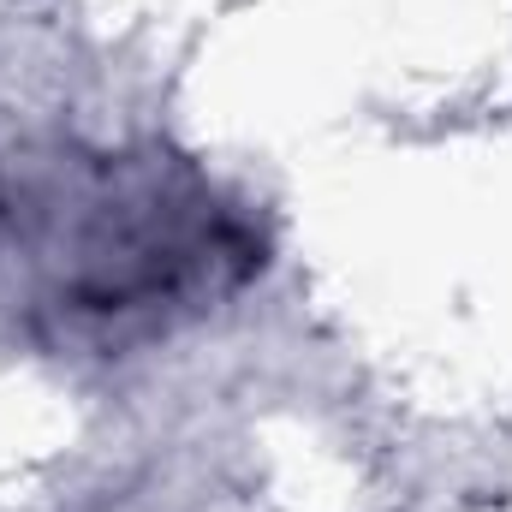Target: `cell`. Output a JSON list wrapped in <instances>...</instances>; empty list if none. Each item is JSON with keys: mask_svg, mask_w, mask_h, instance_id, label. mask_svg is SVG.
<instances>
[{"mask_svg": "<svg viewBox=\"0 0 512 512\" xmlns=\"http://www.w3.org/2000/svg\"><path fill=\"white\" fill-rule=\"evenodd\" d=\"M42 256L54 304L84 322L191 304L197 292L239 286L262 262L215 185L173 155L90 161L66 203H54Z\"/></svg>", "mask_w": 512, "mask_h": 512, "instance_id": "6da1fadb", "label": "cell"}, {"mask_svg": "<svg viewBox=\"0 0 512 512\" xmlns=\"http://www.w3.org/2000/svg\"><path fill=\"white\" fill-rule=\"evenodd\" d=\"M12 245V197H0V256Z\"/></svg>", "mask_w": 512, "mask_h": 512, "instance_id": "7a4b0ae2", "label": "cell"}]
</instances>
